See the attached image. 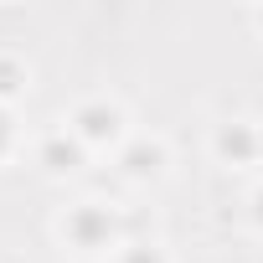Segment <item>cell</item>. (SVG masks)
Returning a JSON list of instances; mask_svg holds the SVG:
<instances>
[{
	"instance_id": "7",
	"label": "cell",
	"mask_w": 263,
	"mask_h": 263,
	"mask_svg": "<svg viewBox=\"0 0 263 263\" xmlns=\"http://www.w3.org/2000/svg\"><path fill=\"white\" fill-rule=\"evenodd\" d=\"M124 263H165V258H160L150 242H140V248H129V253H124Z\"/></svg>"
},
{
	"instance_id": "11",
	"label": "cell",
	"mask_w": 263,
	"mask_h": 263,
	"mask_svg": "<svg viewBox=\"0 0 263 263\" xmlns=\"http://www.w3.org/2000/svg\"><path fill=\"white\" fill-rule=\"evenodd\" d=\"M258 21H263V11H258Z\"/></svg>"
},
{
	"instance_id": "8",
	"label": "cell",
	"mask_w": 263,
	"mask_h": 263,
	"mask_svg": "<svg viewBox=\"0 0 263 263\" xmlns=\"http://www.w3.org/2000/svg\"><path fill=\"white\" fill-rule=\"evenodd\" d=\"M6 145H11V114L0 108V155H6Z\"/></svg>"
},
{
	"instance_id": "2",
	"label": "cell",
	"mask_w": 263,
	"mask_h": 263,
	"mask_svg": "<svg viewBox=\"0 0 263 263\" xmlns=\"http://www.w3.org/2000/svg\"><path fill=\"white\" fill-rule=\"evenodd\" d=\"M67 237H72L78 248H103V242L114 237L108 206H78V212H67Z\"/></svg>"
},
{
	"instance_id": "3",
	"label": "cell",
	"mask_w": 263,
	"mask_h": 263,
	"mask_svg": "<svg viewBox=\"0 0 263 263\" xmlns=\"http://www.w3.org/2000/svg\"><path fill=\"white\" fill-rule=\"evenodd\" d=\"M217 155L227 165H253L258 160V129L253 124H222L217 129Z\"/></svg>"
},
{
	"instance_id": "10",
	"label": "cell",
	"mask_w": 263,
	"mask_h": 263,
	"mask_svg": "<svg viewBox=\"0 0 263 263\" xmlns=\"http://www.w3.org/2000/svg\"><path fill=\"white\" fill-rule=\"evenodd\" d=\"M258 160H263V129H258Z\"/></svg>"
},
{
	"instance_id": "9",
	"label": "cell",
	"mask_w": 263,
	"mask_h": 263,
	"mask_svg": "<svg viewBox=\"0 0 263 263\" xmlns=\"http://www.w3.org/2000/svg\"><path fill=\"white\" fill-rule=\"evenodd\" d=\"M253 217H258V227H263V191L253 196Z\"/></svg>"
},
{
	"instance_id": "1",
	"label": "cell",
	"mask_w": 263,
	"mask_h": 263,
	"mask_svg": "<svg viewBox=\"0 0 263 263\" xmlns=\"http://www.w3.org/2000/svg\"><path fill=\"white\" fill-rule=\"evenodd\" d=\"M72 135H78L83 145H108V140H119V108H114V103H83V108L72 114Z\"/></svg>"
},
{
	"instance_id": "5",
	"label": "cell",
	"mask_w": 263,
	"mask_h": 263,
	"mask_svg": "<svg viewBox=\"0 0 263 263\" xmlns=\"http://www.w3.org/2000/svg\"><path fill=\"white\" fill-rule=\"evenodd\" d=\"M119 165H124V176H155L160 165H165V150L155 145V140H135V145H129L124 155H119Z\"/></svg>"
},
{
	"instance_id": "6",
	"label": "cell",
	"mask_w": 263,
	"mask_h": 263,
	"mask_svg": "<svg viewBox=\"0 0 263 263\" xmlns=\"http://www.w3.org/2000/svg\"><path fill=\"white\" fill-rule=\"evenodd\" d=\"M21 88H26V67H21L16 57H0V103L16 98Z\"/></svg>"
},
{
	"instance_id": "4",
	"label": "cell",
	"mask_w": 263,
	"mask_h": 263,
	"mask_svg": "<svg viewBox=\"0 0 263 263\" xmlns=\"http://www.w3.org/2000/svg\"><path fill=\"white\" fill-rule=\"evenodd\" d=\"M42 165H47L52 176L78 171V165H83V140H78V135H47V140H42Z\"/></svg>"
}]
</instances>
